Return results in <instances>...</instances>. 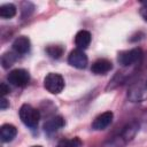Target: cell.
Listing matches in <instances>:
<instances>
[{
	"label": "cell",
	"mask_w": 147,
	"mask_h": 147,
	"mask_svg": "<svg viewBox=\"0 0 147 147\" xmlns=\"http://www.w3.org/2000/svg\"><path fill=\"white\" fill-rule=\"evenodd\" d=\"M20 118L26 126L34 129V127H37V125L39 123L40 113L38 109L33 108L31 105L24 103L20 108Z\"/></svg>",
	"instance_id": "obj_1"
},
{
	"label": "cell",
	"mask_w": 147,
	"mask_h": 147,
	"mask_svg": "<svg viewBox=\"0 0 147 147\" xmlns=\"http://www.w3.org/2000/svg\"><path fill=\"white\" fill-rule=\"evenodd\" d=\"M142 51L140 48H132L130 51H124L118 54L117 61L123 67H130L133 64H138L142 60Z\"/></svg>",
	"instance_id": "obj_2"
},
{
	"label": "cell",
	"mask_w": 147,
	"mask_h": 147,
	"mask_svg": "<svg viewBox=\"0 0 147 147\" xmlns=\"http://www.w3.org/2000/svg\"><path fill=\"white\" fill-rule=\"evenodd\" d=\"M44 86H45V88L49 93H52V94H59L64 88L63 77L61 75H59V74L49 72L45 77V79H44Z\"/></svg>",
	"instance_id": "obj_3"
},
{
	"label": "cell",
	"mask_w": 147,
	"mask_h": 147,
	"mask_svg": "<svg viewBox=\"0 0 147 147\" xmlns=\"http://www.w3.org/2000/svg\"><path fill=\"white\" fill-rule=\"evenodd\" d=\"M137 130H138V125L136 123L129 124L127 126H125L122 130V132H121L119 136H117L111 141H109V147H119V146L126 144L129 140H131L134 137Z\"/></svg>",
	"instance_id": "obj_4"
},
{
	"label": "cell",
	"mask_w": 147,
	"mask_h": 147,
	"mask_svg": "<svg viewBox=\"0 0 147 147\" xmlns=\"http://www.w3.org/2000/svg\"><path fill=\"white\" fill-rule=\"evenodd\" d=\"M8 82L17 87H24L30 82V75L24 69H15L11 70L7 76Z\"/></svg>",
	"instance_id": "obj_5"
},
{
	"label": "cell",
	"mask_w": 147,
	"mask_h": 147,
	"mask_svg": "<svg viewBox=\"0 0 147 147\" xmlns=\"http://www.w3.org/2000/svg\"><path fill=\"white\" fill-rule=\"evenodd\" d=\"M129 98L132 101H141L147 98V78L137 82V84L130 88Z\"/></svg>",
	"instance_id": "obj_6"
},
{
	"label": "cell",
	"mask_w": 147,
	"mask_h": 147,
	"mask_svg": "<svg viewBox=\"0 0 147 147\" xmlns=\"http://www.w3.org/2000/svg\"><path fill=\"white\" fill-rule=\"evenodd\" d=\"M68 62L70 65L75 67L77 69H84L87 65L88 59H87L86 54L83 52V49L76 48L70 52V54L68 56Z\"/></svg>",
	"instance_id": "obj_7"
},
{
	"label": "cell",
	"mask_w": 147,
	"mask_h": 147,
	"mask_svg": "<svg viewBox=\"0 0 147 147\" xmlns=\"http://www.w3.org/2000/svg\"><path fill=\"white\" fill-rule=\"evenodd\" d=\"M64 124H65V122L62 116H54V117L49 118L48 121H46V123L44 124V130L47 134H52V133L59 131L60 129H62L64 126Z\"/></svg>",
	"instance_id": "obj_8"
},
{
	"label": "cell",
	"mask_w": 147,
	"mask_h": 147,
	"mask_svg": "<svg viewBox=\"0 0 147 147\" xmlns=\"http://www.w3.org/2000/svg\"><path fill=\"white\" fill-rule=\"evenodd\" d=\"M113 113L111 111H105L95 117V119L92 123V127L94 130H105L113 121Z\"/></svg>",
	"instance_id": "obj_9"
},
{
	"label": "cell",
	"mask_w": 147,
	"mask_h": 147,
	"mask_svg": "<svg viewBox=\"0 0 147 147\" xmlns=\"http://www.w3.org/2000/svg\"><path fill=\"white\" fill-rule=\"evenodd\" d=\"M111 69H113V64L107 59H99L91 67L92 72L95 75H105V74L109 72Z\"/></svg>",
	"instance_id": "obj_10"
},
{
	"label": "cell",
	"mask_w": 147,
	"mask_h": 147,
	"mask_svg": "<svg viewBox=\"0 0 147 147\" xmlns=\"http://www.w3.org/2000/svg\"><path fill=\"white\" fill-rule=\"evenodd\" d=\"M13 49L16 54H25L30 51V40L28 37L21 36L13 42Z\"/></svg>",
	"instance_id": "obj_11"
},
{
	"label": "cell",
	"mask_w": 147,
	"mask_h": 147,
	"mask_svg": "<svg viewBox=\"0 0 147 147\" xmlns=\"http://www.w3.org/2000/svg\"><path fill=\"white\" fill-rule=\"evenodd\" d=\"M91 42V33L86 30H80L75 37V44L79 49H85Z\"/></svg>",
	"instance_id": "obj_12"
},
{
	"label": "cell",
	"mask_w": 147,
	"mask_h": 147,
	"mask_svg": "<svg viewBox=\"0 0 147 147\" xmlns=\"http://www.w3.org/2000/svg\"><path fill=\"white\" fill-rule=\"evenodd\" d=\"M16 133H17V130L11 124H3L0 129V138L3 142L11 141L16 137Z\"/></svg>",
	"instance_id": "obj_13"
},
{
	"label": "cell",
	"mask_w": 147,
	"mask_h": 147,
	"mask_svg": "<svg viewBox=\"0 0 147 147\" xmlns=\"http://www.w3.org/2000/svg\"><path fill=\"white\" fill-rule=\"evenodd\" d=\"M16 15V7L13 3H5L0 6V16L2 18H11Z\"/></svg>",
	"instance_id": "obj_14"
},
{
	"label": "cell",
	"mask_w": 147,
	"mask_h": 147,
	"mask_svg": "<svg viewBox=\"0 0 147 147\" xmlns=\"http://www.w3.org/2000/svg\"><path fill=\"white\" fill-rule=\"evenodd\" d=\"M83 142L78 137L70 138V139H62L56 147H82Z\"/></svg>",
	"instance_id": "obj_15"
},
{
	"label": "cell",
	"mask_w": 147,
	"mask_h": 147,
	"mask_svg": "<svg viewBox=\"0 0 147 147\" xmlns=\"http://www.w3.org/2000/svg\"><path fill=\"white\" fill-rule=\"evenodd\" d=\"M15 61H16V53H13V52L5 53L1 57V63L3 68H9L10 65H13Z\"/></svg>",
	"instance_id": "obj_16"
},
{
	"label": "cell",
	"mask_w": 147,
	"mask_h": 147,
	"mask_svg": "<svg viewBox=\"0 0 147 147\" xmlns=\"http://www.w3.org/2000/svg\"><path fill=\"white\" fill-rule=\"evenodd\" d=\"M47 53H48V55L51 56V57H53V59H59V57H61V55L63 54V47L62 46H59V45H56V46H49L47 49Z\"/></svg>",
	"instance_id": "obj_17"
},
{
	"label": "cell",
	"mask_w": 147,
	"mask_h": 147,
	"mask_svg": "<svg viewBox=\"0 0 147 147\" xmlns=\"http://www.w3.org/2000/svg\"><path fill=\"white\" fill-rule=\"evenodd\" d=\"M140 15L147 22V2H142V6L140 8Z\"/></svg>",
	"instance_id": "obj_18"
},
{
	"label": "cell",
	"mask_w": 147,
	"mask_h": 147,
	"mask_svg": "<svg viewBox=\"0 0 147 147\" xmlns=\"http://www.w3.org/2000/svg\"><path fill=\"white\" fill-rule=\"evenodd\" d=\"M0 92L2 95H6L7 93H9V86H7L6 83H1V86H0Z\"/></svg>",
	"instance_id": "obj_19"
},
{
	"label": "cell",
	"mask_w": 147,
	"mask_h": 147,
	"mask_svg": "<svg viewBox=\"0 0 147 147\" xmlns=\"http://www.w3.org/2000/svg\"><path fill=\"white\" fill-rule=\"evenodd\" d=\"M7 107H9V102H8L5 98H2V99H1V101H0V108H1L2 110H5Z\"/></svg>",
	"instance_id": "obj_20"
},
{
	"label": "cell",
	"mask_w": 147,
	"mask_h": 147,
	"mask_svg": "<svg viewBox=\"0 0 147 147\" xmlns=\"http://www.w3.org/2000/svg\"><path fill=\"white\" fill-rule=\"evenodd\" d=\"M32 147H41V146H32Z\"/></svg>",
	"instance_id": "obj_21"
}]
</instances>
